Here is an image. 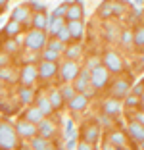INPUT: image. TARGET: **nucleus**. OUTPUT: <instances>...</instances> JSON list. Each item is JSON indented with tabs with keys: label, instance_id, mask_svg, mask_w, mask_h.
I'll return each mask as SVG.
<instances>
[{
	"label": "nucleus",
	"instance_id": "obj_41",
	"mask_svg": "<svg viewBox=\"0 0 144 150\" xmlns=\"http://www.w3.org/2000/svg\"><path fill=\"white\" fill-rule=\"evenodd\" d=\"M121 40H123V42H131V40H133L131 33H129V31H125V33H123V35H121Z\"/></svg>",
	"mask_w": 144,
	"mask_h": 150
},
{
	"label": "nucleus",
	"instance_id": "obj_25",
	"mask_svg": "<svg viewBox=\"0 0 144 150\" xmlns=\"http://www.w3.org/2000/svg\"><path fill=\"white\" fill-rule=\"evenodd\" d=\"M96 139H98V127H94V125H90V127L87 129V133H85V141L87 142H94Z\"/></svg>",
	"mask_w": 144,
	"mask_h": 150
},
{
	"label": "nucleus",
	"instance_id": "obj_6",
	"mask_svg": "<svg viewBox=\"0 0 144 150\" xmlns=\"http://www.w3.org/2000/svg\"><path fill=\"white\" fill-rule=\"evenodd\" d=\"M77 73H79V66L73 62V60H69V62H64L61 71H60V75H61V79H64V81L75 79V77H77Z\"/></svg>",
	"mask_w": 144,
	"mask_h": 150
},
{
	"label": "nucleus",
	"instance_id": "obj_1",
	"mask_svg": "<svg viewBox=\"0 0 144 150\" xmlns=\"http://www.w3.org/2000/svg\"><path fill=\"white\" fill-rule=\"evenodd\" d=\"M16 146H18V131H16V127L2 121L0 123V148L12 150Z\"/></svg>",
	"mask_w": 144,
	"mask_h": 150
},
{
	"label": "nucleus",
	"instance_id": "obj_23",
	"mask_svg": "<svg viewBox=\"0 0 144 150\" xmlns=\"http://www.w3.org/2000/svg\"><path fill=\"white\" fill-rule=\"evenodd\" d=\"M19 98H21L23 104H29L33 100V88L31 87H21L19 88Z\"/></svg>",
	"mask_w": 144,
	"mask_h": 150
},
{
	"label": "nucleus",
	"instance_id": "obj_8",
	"mask_svg": "<svg viewBox=\"0 0 144 150\" xmlns=\"http://www.w3.org/2000/svg\"><path fill=\"white\" fill-rule=\"evenodd\" d=\"M88 104V96L83 93H79V94H73V98H69V108L73 112H83L85 108H87Z\"/></svg>",
	"mask_w": 144,
	"mask_h": 150
},
{
	"label": "nucleus",
	"instance_id": "obj_4",
	"mask_svg": "<svg viewBox=\"0 0 144 150\" xmlns=\"http://www.w3.org/2000/svg\"><path fill=\"white\" fill-rule=\"evenodd\" d=\"M37 77H39V71H37V67L31 66V64H27V66H23V69H21L19 81H21L23 87H33V83H35Z\"/></svg>",
	"mask_w": 144,
	"mask_h": 150
},
{
	"label": "nucleus",
	"instance_id": "obj_38",
	"mask_svg": "<svg viewBox=\"0 0 144 150\" xmlns=\"http://www.w3.org/2000/svg\"><path fill=\"white\" fill-rule=\"evenodd\" d=\"M96 66H100V60H98V58H90V60H88V69H92V67H96Z\"/></svg>",
	"mask_w": 144,
	"mask_h": 150
},
{
	"label": "nucleus",
	"instance_id": "obj_11",
	"mask_svg": "<svg viewBox=\"0 0 144 150\" xmlns=\"http://www.w3.org/2000/svg\"><path fill=\"white\" fill-rule=\"evenodd\" d=\"M77 75H79V79L75 81V91L77 93H85V88L90 85V73L88 71H81Z\"/></svg>",
	"mask_w": 144,
	"mask_h": 150
},
{
	"label": "nucleus",
	"instance_id": "obj_21",
	"mask_svg": "<svg viewBox=\"0 0 144 150\" xmlns=\"http://www.w3.org/2000/svg\"><path fill=\"white\" fill-rule=\"evenodd\" d=\"M37 108H39V110L42 112L44 115L50 114V112H52V104H50L48 96H40V98H39V104H37Z\"/></svg>",
	"mask_w": 144,
	"mask_h": 150
},
{
	"label": "nucleus",
	"instance_id": "obj_20",
	"mask_svg": "<svg viewBox=\"0 0 144 150\" xmlns=\"http://www.w3.org/2000/svg\"><path fill=\"white\" fill-rule=\"evenodd\" d=\"M0 81H6V83H13V81H16V71H13L12 67H8V66L0 67Z\"/></svg>",
	"mask_w": 144,
	"mask_h": 150
},
{
	"label": "nucleus",
	"instance_id": "obj_30",
	"mask_svg": "<svg viewBox=\"0 0 144 150\" xmlns=\"http://www.w3.org/2000/svg\"><path fill=\"white\" fill-rule=\"evenodd\" d=\"M133 40H135L136 46H144V27H140L138 31L135 33V39H133Z\"/></svg>",
	"mask_w": 144,
	"mask_h": 150
},
{
	"label": "nucleus",
	"instance_id": "obj_12",
	"mask_svg": "<svg viewBox=\"0 0 144 150\" xmlns=\"http://www.w3.org/2000/svg\"><path fill=\"white\" fill-rule=\"evenodd\" d=\"M37 131H40V137H52L54 133H56V127H54V123L52 121H46V119H40L39 121V129H37Z\"/></svg>",
	"mask_w": 144,
	"mask_h": 150
},
{
	"label": "nucleus",
	"instance_id": "obj_17",
	"mask_svg": "<svg viewBox=\"0 0 144 150\" xmlns=\"http://www.w3.org/2000/svg\"><path fill=\"white\" fill-rule=\"evenodd\" d=\"M46 27H48V31L52 33V35H56L61 27H64V18H52V16H50V18H48Z\"/></svg>",
	"mask_w": 144,
	"mask_h": 150
},
{
	"label": "nucleus",
	"instance_id": "obj_46",
	"mask_svg": "<svg viewBox=\"0 0 144 150\" xmlns=\"http://www.w3.org/2000/svg\"><path fill=\"white\" fill-rule=\"evenodd\" d=\"M136 121H138L140 125H144V114H138V115H136Z\"/></svg>",
	"mask_w": 144,
	"mask_h": 150
},
{
	"label": "nucleus",
	"instance_id": "obj_37",
	"mask_svg": "<svg viewBox=\"0 0 144 150\" xmlns=\"http://www.w3.org/2000/svg\"><path fill=\"white\" fill-rule=\"evenodd\" d=\"M8 62H10V56H8V54H0V67L8 66Z\"/></svg>",
	"mask_w": 144,
	"mask_h": 150
},
{
	"label": "nucleus",
	"instance_id": "obj_44",
	"mask_svg": "<svg viewBox=\"0 0 144 150\" xmlns=\"http://www.w3.org/2000/svg\"><path fill=\"white\" fill-rule=\"evenodd\" d=\"M77 54H79V48H77V46H73V48L69 50V56L73 58V56H77Z\"/></svg>",
	"mask_w": 144,
	"mask_h": 150
},
{
	"label": "nucleus",
	"instance_id": "obj_49",
	"mask_svg": "<svg viewBox=\"0 0 144 150\" xmlns=\"http://www.w3.org/2000/svg\"><path fill=\"white\" fill-rule=\"evenodd\" d=\"M142 66H144V54H142Z\"/></svg>",
	"mask_w": 144,
	"mask_h": 150
},
{
	"label": "nucleus",
	"instance_id": "obj_5",
	"mask_svg": "<svg viewBox=\"0 0 144 150\" xmlns=\"http://www.w3.org/2000/svg\"><path fill=\"white\" fill-rule=\"evenodd\" d=\"M104 66H106V69H108V71H121L123 69L121 58H119L115 52H106V56H104Z\"/></svg>",
	"mask_w": 144,
	"mask_h": 150
},
{
	"label": "nucleus",
	"instance_id": "obj_3",
	"mask_svg": "<svg viewBox=\"0 0 144 150\" xmlns=\"http://www.w3.org/2000/svg\"><path fill=\"white\" fill-rule=\"evenodd\" d=\"M44 42H46V37H44V33L40 31V29H35V31H31L29 35L25 37V46L29 50H39V48H42Z\"/></svg>",
	"mask_w": 144,
	"mask_h": 150
},
{
	"label": "nucleus",
	"instance_id": "obj_34",
	"mask_svg": "<svg viewBox=\"0 0 144 150\" xmlns=\"http://www.w3.org/2000/svg\"><path fill=\"white\" fill-rule=\"evenodd\" d=\"M18 46H19L18 40H8V42L4 44V50H6V52H16V50H18Z\"/></svg>",
	"mask_w": 144,
	"mask_h": 150
},
{
	"label": "nucleus",
	"instance_id": "obj_36",
	"mask_svg": "<svg viewBox=\"0 0 144 150\" xmlns=\"http://www.w3.org/2000/svg\"><path fill=\"white\" fill-rule=\"evenodd\" d=\"M112 12H114L112 4H109V2H104V4H102V8H100V16H108V13H112Z\"/></svg>",
	"mask_w": 144,
	"mask_h": 150
},
{
	"label": "nucleus",
	"instance_id": "obj_40",
	"mask_svg": "<svg viewBox=\"0 0 144 150\" xmlns=\"http://www.w3.org/2000/svg\"><path fill=\"white\" fill-rule=\"evenodd\" d=\"M75 148V133L69 137V141H67V150H73Z\"/></svg>",
	"mask_w": 144,
	"mask_h": 150
},
{
	"label": "nucleus",
	"instance_id": "obj_13",
	"mask_svg": "<svg viewBox=\"0 0 144 150\" xmlns=\"http://www.w3.org/2000/svg\"><path fill=\"white\" fill-rule=\"evenodd\" d=\"M104 112L108 115H117L121 112V104H119L117 98H109V100L104 102Z\"/></svg>",
	"mask_w": 144,
	"mask_h": 150
},
{
	"label": "nucleus",
	"instance_id": "obj_9",
	"mask_svg": "<svg viewBox=\"0 0 144 150\" xmlns=\"http://www.w3.org/2000/svg\"><path fill=\"white\" fill-rule=\"evenodd\" d=\"M16 131H18V135H21V137H33V135L37 133V127H35V123L23 119V121H18Z\"/></svg>",
	"mask_w": 144,
	"mask_h": 150
},
{
	"label": "nucleus",
	"instance_id": "obj_24",
	"mask_svg": "<svg viewBox=\"0 0 144 150\" xmlns=\"http://www.w3.org/2000/svg\"><path fill=\"white\" fill-rule=\"evenodd\" d=\"M48 100H50L52 108H60L61 104H64V96H61V93H60V91H54V93H50Z\"/></svg>",
	"mask_w": 144,
	"mask_h": 150
},
{
	"label": "nucleus",
	"instance_id": "obj_47",
	"mask_svg": "<svg viewBox=\"0 0 144 150\" xmlns=\"http://www.w3.org/2000/svg\"><path fill=\"white\" fill-rule=\"evenodd\" d=\"M6 4H8V0H0V10H4Z\"/></svg>",
	"mask_w": 144,
	"mask_h": 150
},
{
	"label": "nucleus",
	"instance_id": "obj_53",
	"mask_svg": "<svg viewBox=\"0 0 144 150\" xmlns=\"http://www.w3.org/2000/svg\"><path fill=\"white\" fill-rule=\"evenodd\" d=\"M23 150H25V148H23Z\"/></svg>",
	"mask_w": 144,
	"mask_h": 150
},
{
	"label": "nucleus",
	"instance_id": "obj_50",
	"mask_svg": "<svg viewBox=\"0 0 144 150\" xmlns=\"http://www.w3.org/2000/svg\"><path fill=\"white\" fill-rule=\"evenodd\" d=\"M142 104H144V94H142Z\"/></svg>",
	"mask_w": 144,
	"mask_h": 150
},
{
	"label": "nucleus",
	"instance_id": "obj_10",
	"mask_svg": "<svg viewBox=\"0 0 144 150\" xmlns=\"http://www.w3.org/2000/svg\"><path fill=\"white\" fill-rule=\"evenodd\" d=\"M37 71H39V75L42 77V79H50V77H54V75H56L58 66H56L54 62H48V60H44Z\"/></svg>",
	"mask_w": 144,
	"mask_h": 150
},
{
	"label": "nucleus",
	"instance_id": "obj_19",
	"mask_svg": "<svg viewBox=\"0 0 144 150\" xmlns=\"http://www.w3.org/2000/svg\"><path fill=\"white\" fill-rule=\"evenodd\" d=\"M42 117H44V114L39 110V108H29L27 114H25V119H27V121H31V123H39Z\"/></svg>",
	"mask_w": 144,
	"mask_h": 150
},
{
	"label": "nucleus",
	"instance_id": "obj_27",
	"mask_svg": "<svg viewBox=\"0 0 144 150\" xmlns=\"http://www.w3.org/2000/svg\"><path fill=\"white\" fill-rule=\"evenodd\" d=\"M56 37L61 40V42H67V40L71 39V33H69V29H67V25H64V27H61L60 31L56 33Z\"/></svg>",
	"mask_w": 144,
	"mask_h": 150
},
{
	"label": "nucleus",
	"instance_id": "obj_39",
	"mask_svg": "<svg viewBox=\"0 0 144 150\" xmlns=\"http://www.w3.org/2000/svg\"><path fill=\"white\" fill-rule=\"evenodd\" d=\"M77 150H92V146H90V142L85 141V142H81V144L77 146Z\"/></svg>",
	"mask_w": 144,
	"mask_h": 150
},
{
	"label": "nucleus",
	"instance_id": "obj_52",
	"mask_svg": "<svg viewBox=\"0 0 144 150\" xmlns=\"http://www.w3.org/2000/svg\"><path fill=\"white\" fill-rule=\"evenodd\" d=\"M0 21H2V19H0Z\"/></svg>",
	"mask_w": 144,
	"mask_h": 150
},
{
	"label": "nucleus",
	"instance_id": "obj_35",
	"mask_svg": "<svg viewBox=\"0 0 144 150\" xmlns=\"http://www.w3.org/2000/svg\"><path fill=\"white\" fill-rule=\"evenodd\" d=\"M66 12H67V6H66V4H61V6H58V8L54 10L52 18H61V16H66Z\"/></svg>",
	"mask_w": 144,
	"mask_h": 150
},
{
	"label": "nucleus",
	"instance_id": "obj_26",
	"mask_svg": "<svg viewBox=\"0 0 144 150\" xmlns=\"http://www.w3.org/2000/svg\"><path fill=\"white\" fill-rule=\"evenodd\" d=\"M109 142L115 146H123L125 144V137H123V133H112L109 135Z\"/></svg>",
	"mask_w": 144,
	"mask_h": 150
},
{
	"label": "nucleus",
	"instance_id": "obj_29",
	"mask_svg": "<svg viewBox=\"0 0 144 150\" xmlns=\"http://www.w3.org/2000/svg\"><path fill=\"white\" fill-rule=\"evenodd\" d=\"M46 23H48V19H46V16H44V13H37V16H35V27H37V29L46 27Z\"/></svg>",
	"mask_w": 144,
	"mask_h": 150
},
{
	"label": "nucleus",
	"instance_id": "obj_45",
	"mask_svg": "<svg viewBox=\"0 0 144 150\" xmlns=\"http://www.w3.org/2000/svg\"><path fill=\"white\" fill-rule=\"evenodd\" d=\"M104 150H115L112 142H104Z\"/></svg>",
	"mask_w": 144,
	"mask_h": 150
},
{
	"label": "nucleus",
	"instance_id": "obj_28",
	"mask_svg": "<svg viewBox=\"0 0 144 150\" xmlns=\"http://www.w3.org/2000/svg\"><path fill=\"white\" fill-rule=\"evenodd\" d=\"M48 146V141L44 137H35L33 139V148L35 150H44Z\"/></svg>",
	"mask_w": 144,
	"mask_h": 150
},
{
	"label": "nucleus",
	"instance_id": "obj_16",
	"mask_svg": "<svg viewBox=\"0 0 144 150\" xmlns=\"http://www.w3.org/2000/svg\"><path fill=\"white\" fill-rule=\"evenodd\" d=\"M29 16H31V12H29V8H25V6H19V8H16L12 12V19H13V21H18V23L29 19Z\"/></svg>",
	"mask_w": 144,
	"mask_h": 150
},
{
	"label": "nucleus",
	"instance_id": "obj_31",
	"mask_svg": "<svg viewBox=\"0 0 144 150\" xmlns=\"http://www.w3.org/2000/svg\"><path fill=\"white\" fill-rule=\"evenodd\" d=\"M58 56H60V52H56V50H50V48L44 50V60H48V62H54V60H58Z\"/></svg>",
	"mask_w": 144,
	"mask_h": 150
},
{
	"label": "nucleus",
	"instance_id": "obj_48",
	"mask_svg": "<svg viewBox=\"0 0 144 150\" xmlns=\"http://www.w3.org/2000/svg\"><path fill=\"white\" fill-rule=\"evenodd\" d=\"M44 150H54V146L50 144V142H48V146H46V148H44Z\"/></svg>",
	"mask_w": 144,
	"mask_h": 150
},
{
	"label": "nucleus",
	"instance_id": "obj_22",
	"mask_svg": "<svg viewBox=\"0 0 144 150\" xmlns=\"http://www.w3.org/2000/svg\"><path fill=\"white\" fill-rule=\"evenodd\" d=\"M19 31H21V25H19L18 21H13V19L8 23V25H6V29H4V33H6L8 37H16Z\"/></svg>",
	"mask_w": 144,
	"mask_h": 150
},
{
	"label": "nucleus",
	"instance_id": "obj_15",
	"mask_svg": "<svg viewBox=\"0 0 144 150\" xmlns=\"http://www.w3.org/2000/svg\"><path fill=\"white\" fill-rule=\"evenodd\" d=\"M67 29H69L71 33V39H81L83 37V23H81V19H75V21H69V25H67Z\"/></svg>",
	"mask_w": 144,
	"mask_h": 150
},
{
	"label": "nucleus",
	"instance_id": "obj_2",
	"mask_svg": "<svg viewBox=\"0 0 144 150\" xmlns=\"http://www.w3.org/2000/svg\"><path fill=\"white\" fill-rule=\"evenodd\" d=\"M108 77H109V71L102 66H96L90 69V85L94 88H100L108 83Z\"/></svg>",
	"mask_w": 144,
	"mask_h": 150
},
{
	"label": "nucleus",
	"instance_id": "obj_51",
	"mask_svg": "<svg viewBox=\"0 0 144 150\" xmlns=\"http://www.w3.org/2000/svg\"><path fill=\"white\" fill-rule=\"evenodd\" d=\"M77 2H79V4H81V2H83V0H77Z\"/></svg>",
	"mask_w": 144,
	"mask_h": 150
},
{
	"label": "nucleus",
	"instance_id": "obj_43",
	"mask_svg": "<svg viewBox=\"0 0 144 150\" xmlns=\"http://www.w3.org/2000/svg\"><path fill=\"white\" fill-rule=\"evenodd\" d=\"M136 102H138V98H136V96H131V98H127V104H129V106H135Z\"/></svg>",
	"mask_w": 144,
	"mask_h": 150
},
{
	"label": "nucleus",
	"instance_id": "obj_14",
	"mask_svg": "<svg viewBox=\"0 0 144 150\" xmlns=\"http://www.w3.org/2000/svg\"><path fill=\"white\" fill-rule=\"evenodd\" d=\"M66 18L69 19V21H75V19H81V18H83V6H81V4H71V6H67Z\"/></svg>",
	"mask_w": 144,
	"mask_h": 150
},
{
	"label": "nucleus",
	"instance_id": "obj_7",
	"mask_svg": "<svg viewBox=\"0 0 144 150\" xmlns=\"http://www.w3.org/2000/svg\"><path fill=\"white\" fill-rule=\"evenodd\" d=\"M129 93H131V85H129V81L125 79H119L117 83L114 85V88H112V94H114V98H125L129 96Z\"/></svg>",
	"mask_w": 144,
	"mask_h": 150
},
{
	"label": "nucleus",
	"instance_id": "obj_32",
	"mask_svg": "<svg viewBox=\"0 0 144 150\" xmlns=\"http://www.w3.org/2000/svg\"><path fill=\"white\" fill-rule=\"evenodd\" d=\"M60 93H61V96H64V98H67V100H69V98H73V94H75V88H73V87H69V85H66V87L61 88Z\"/></svg>",
	"mask_w": 144,
	"mask_h": 150
},
{
	"label": "nucleus",
	"instance_id": "obj_33",
	"mask_svg": "<svg viewBox=\"0 0 144 150\" xmlns=\"http://www.w3.org/2000/svg\"><path fill=\"white\" fill-rule=\"evenodd\" d=\"M48 48H50V50H56V52H60V50L64 48V42H61L60 39H56V40H50V42H48Z\"/></svg>",
	"mask_w": 144,
	"mask_h": 150
},
{
	"label": "nucleus",
	"instance_id": "obj_18",
	"mask_svg": "<svg viewBox=\"0 0 144 150\" xmlns=\"http://www.w3.org/2000/svg\"><path fill=\"white\" fill-rule=\"evenodd\" d=\"M129 131H131V135L136 139V141L144 142V125H140L138 121H133V123L129 125Z\"/></svg>",
	"mask_w": 144,
	"mask_h": 150
},
{
	"label": "nucleus",
	"instance_id": "obj_42",
	"mask_svg": "<svg viewBox=\"0 0 144 150\" xmlns=\"http://www.w3.org/2000/svg\"><path fill=\"white\" fill-rule=\"evenodd\" d=\"M66 133H67V135H69V137H71V135H73V121H67V127H66Z\"/></svg>",
	"mask_w": 144,
	"mask_h": 150
}]
</instances>
